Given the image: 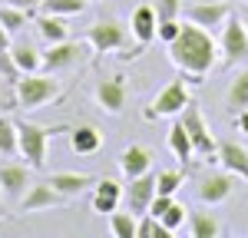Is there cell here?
Returning <instances> with one entry per match:
<instances>
[{
    "label": "cell",
    "mask_w": 248,
    "mask_h": 238,
    "mask_svg": "<svg viewBox=\"0 0 248 238\" xmlns=\"http://www.w3.org/2000/svg\"><path fill=\"white\" fill-rule=\"evenodd\" d=\"M123 202V185L116 178H99L93 189V212L106 215V212H116Z\"/></svg>",
    "instance_id": "obj_18"
},
{
    "label": "cell",
    "mask_w": 248,
    "mask_h": 238,
    "mask_svg": "<svg viewBox=\"0 0 248 238\" xmlns=\"http://www.w3.org/2000/svg\"><path fill=\"white\" fill-rule=\"evenodd\" d=\"M159 222H162V225H166L169 232H179V228L186 225V205H179V202H172L169 208H166V212L159 215Z\"/></svg>",
    "instance_id": "obj_32"
},
{
    "label": "cell",
    "mask_w": 248,
    "mask_h": 238,
    "mask_svg": "<svg viewBox=\"0 0 248 238\" xmlns=\"http://www.w3.org/2000/svg\"><path fill=\"white\" fill-rule=\"evenodd\" d=\"M86 40L96 53H113V50H126L129 46V27H123L119 20H96L86 30Z\"/></svg>",
    "instance_id": "obj_9"
},
{
    "label": "cell",
    "mask_w": 248,
    "mask_h": 238,
    "mask_svg": "<svg viewBox=\"0 0 248 238\" xmlns=\"http://www.w3.org/2000/svg\"><path fill=\"white\" fill-rule=\"evenodd\" d=\"M33 27H37L40 40H46V43H60V40L70 37V27H66L63 17H57V14H40V17L33 20Z\"/></svg>",
    "instance_id": "obj_23"
},
{
    "label": "cell",
    "mask_w": 248,
    "mask_h": 238,
    "mask_svg": "<svg viewBox=\"0 0 248 238\" xmlns=\"http://www.w3.org/2000/svg\"><path fill=\"white\" fill-rule=\"evenodd\" d=\"M179 119H182V126H186V133H189V139H192L195 156L215 159V152H218V142L212 139V129L205 126V116H202V109H199L192 99H189V106L179 113Z\"/></svg>",
    "instance_id": "obj_6"
},
{
    "label": "cell",
    "mask_w": 248,
    "mask_h": 238,
    "mask_svg": "<svg viewBox=\"0 0 248 238\" xmlns=\"http://www.w3.org/2000/svg\"><path fill=\"white\" fill-rule=\"evenodd\" d=\"M235 126H238V129H242V133L248 136V109H242V113H235Z\"/></svg>",
    "instance_id": "obj_39"
},
{
    "label": "cell",
    "mask_w": 248,
    "mask_h": 238,
    "mask_svg": "<svg viewBox=\"0 0 248 238\" xmlns=\"http://www.w3.org/2000/svg\"><path fill=\"white\" fill-rule=\"evenodd\" d=\"M30 189V165H20V162H7L0 165V195L20 202Z\"/></svg>",
    "instance_id": "obj_13"
},
{
    "label": "cell",
    "mask_w": 248,
    "mask_h": 238,
    "mask_svg": "<svg viewBox=\"0 0 248 238\" xmlns=\"http://www.w3.org/2000/svg\"><path fill=\"white\" fill-rule=\"evenodd\" d=\"M0 79H3L7 86H14L20 79V70H17V63H14V57H10V50L0 53Z\"/></svg>",
    "instance_id": "obj_34"
},
{
    "label": "cell",
    "mask_w": 248,
    "mask_h": 238,
    "mask_svg": "<svg viewBox=\"0 0 248 238\" xmlns=\"http://www.w3.org/2000/svg\"><path fill=\"white\" fill-rule=\"evenodd\" d=\"M155 195V172H142L136 178H126V189H123V202L133 215H146L149 212V202Z\"/></svg>",
    "instance_id": "obj_11"
},
{
    "label": "cell",
    "mask_w": 248,
    "mask_h": 238,
    "mask_svg": "<svg viewBox=\"0 0 248 238\" xmlns=\"http://www.w3.org/2000/svg\"><path fill=\"white\" fill-rule=\"evenodd\" d=\"M186 182V172L182 169H159L155 172V192H166V195H175Z\"/></svg>",
    "instance_id": "obj_30"
},
{
    "label": "cell",
    "mask_w": 248,
    "mask_h": 238,
    "mask_svg": "<svg viewBox=\"0 0 248 238\" xmlns=\"http://www.w3.org/2000/svg\"><path fill=\"white\" fill-rule=\"evenodd\" d=\"M218 53H222V66H238V63H248V27L242 17L232 14L222 30H218Z\"/></svg>",
    "instance_id": "obj_4"
},
{
    "label": "cell",
    "mask_w": 248,
    "mask_h": 238,
    "mask_svg": "<svg viewBox=\"0 0 248 238\" xmlns=\"http://www.w3.org/2000/svg\"><path fill=\"white\" fill-rule=\"evenodd\" d=\"M169 46V60L179 66V73H199V76H209L212 66L218 63V43L212 40L209 30H202L199 23L186 20L179 37L166 43Z\"/></svg>",
    "instance_id": "obj_1"
},
{
    "label": "cell",
    "mask_w": 248,
    "mask_h": 238,
    "mask_svg": "<svg viewBox=\"0 0 248 238\" xmlns=\"http://www.w3.org/2000/svg\"><path fill=\"white\" fill-rule=\"evenodd\" d=\"M225 109H229L232 116L242 113V109H248V70H242V73L232 76L229 89H225Z\"/></svg>",
    "instance_id": "obj_21"
},
{
    "label": "cell",
    "mask_w": 248,
    "mask_h": 238,
    "mask_svg": "<svg viewBox=\"0 0 248 238\" xmlns=\"http://www.w3.org/2000/svg\"><path fill=\"white\" fill-rule=\"evenodd\" d=\"M57 133H70L66 126H40V122H27L17 119V152L27 159L30 169H43L46 165V146Z\"/></svg>",
    "instance_id": "obj_2"
},
{
    "label": "cell",
    "mask_w": 248,
    "mask_h": 238,
    "mask_svg": "<svg viewBox=\"0 0 248 238\" xmlns=\"http://www.w3.org/2000/svg\"><path fill=\"white\" fill-rule=\"evenodd\" d=\"M169 149H172V156L179 159V162H189V159L195 156L192 139H189V133H186V126H182L179 116H175V122H172V129H169Z\"/></svg>",
    "instance_id": "obj_24"
},
{
    "label": "cell",
    "mask_w": 248,
    "mask_h": 238,
    "mask_svg": "<svg viewBox=\"0 0 248 238\" xmlns=\"http://www.w3.org/2000/svg\"><path fill=\"white\" fill-rule=\"evenodd\" d=\"M99 146H103V136H99L96 126H77V129H70V149L77 156H93V152H99Z\"/></svg>",
    "instance_id": "obj_20"
},
{
    "label": "cell",
    "mask_w": 248,
    "mask_h": 238,
    "mask_svg": "<svg viewBox=\"0 0 248 238\" xmlns=\"http://www.w3.org/2000/svg\"><path fill=\"white\" fill-rule=\"evenodd\" d=\"M215 159H218L222 169H229L232 176H238L242 182H248V149H245V146H238V142L225 139V142H218Z\"/></svg>",
    "instance_id": "obj_15"
},
{
    "label": "cell",
    "mask_w": 248,
    "mask_h": 238,
    "mask_svg": "<svg viewBox=\"0 0 248 238\" xmlns=\"http://www.w3.org/2000/svg\"><path fill=\"white\" fill-rule=\"evenodd\" d=\"M155 17L159 20H179L182 17V7H186V0H155Z\"/></svg>",
    "instance_id": "obj_33"
},
{
    "label": "cell",
    "mask_w": 248,
    "mask_h": 238,
    "mask_svg": "<svg viewBox=\"0 0 248 238\" xmlns=\"http://www.w3.org/2000/svg\"><path fill=\"white\" fill-rule=\"evenodd\" d=\"M235 185H238V176H232L229 169H222V172L209 169V172H202L195 178V198L202 205H218L235 192Z\"/></svg>",
    "instance_id": "obj_7"
},
{
    "label": "cell",
    "mask_w": 248,
    "mask_h": 238,
    "mask_svg": "<svg viewBox=\"0 0 248 238\" xmlns=\"http://www.w3.org/2000/svg\"><path fill=\"white\" fill-rule=\"evenodd\" d=\"M0 156H17V119L0 113Z\"/></svg>",
    "instance_id": "obj_28"
},
{
    "label": "cell",
    "mask_w": 248,
    "mask_h": 238,
    "mask_svg": "<svg viewBox=\"0 0 248 238\" xmlns=\"http://www.w3.org/2000/svg\"><path fill=\"white\" fill-rule=\"evenodd\" d=\"M179 30H182V20H159V30H155V37L162 40V43H172V40L179 37Z\"/></svg>",
    "instance_id": "obj_35"
},
{
    "label": "cell",
    "mask_w": 248,
    "mask_h": 238,
    "mask_svg": "<svg viewBox=\"0 0 248 238\" xmlns=\"http://www.w3.org/2000/svg\"><path fill=\"white\" fill-rule=\"evenodd\" d=\"M10 103H17V99H14V96H10V93H7V83L0 79V113H3V109H7Z\"/></svg>",
    "instance_id": "obj_37"
},
{
    "label": "cell",
    "mask_w": 248,
    "mask_h": 238,
    "mask_svg": "<svg viewBox=\"0 0 248 238\" xmlns=\"http://www.w3.org/2000/svg\"><path fill=\"white\" fill-rule=\"evenodd\" d=\"M10 37H14V33L0 23V53H3V50H10Z\"/></svg>",
    "instance_id": "obj_38"
},
{
    "label": "cell",
    "mask_w": 248,
    "mask_h": 238,
    "mask_svg": "<svg viewBox=\"0 0 248 238\" xmlns=\"http://www.w3.org/2000/svg\"><path fill=\"white\" fill-rule=\"evenodd\" d=\"M30 20H33V10H20V7H10V3L0 7V23H3L10 33H20Z\"/></svg>",
    "instance_id": "obj_27"
},
{
    "label": "cell",
    "mask_w": 248,
    "mask_h": 238,
    "mask_svg": "<svg viewBox=\"0 0 248 238\" xmlns=\"http://www.w3.org/2000/svg\"><path fill=\"white\" fill-rule=\"evenodd\" d=\"M155 30H159V17H155L153 3H139L133 10V20H129V33L136 37L139 46H149L155 40Z\"/></svg>",
    "instance_id": "obj_14"
},
{
    "label": "cell",
    "mask_w": 248,
    "mask_h": 238,
    "mask_svg": "<svg viewBox=\"0 0 248 238\" xmlns=\"http://www.w3.org/2000/svg\"><path fill=\"white\" fill-rule=\"evenodd\" d=\"M153 169V152L146 149V146H126L123 149V156H119V172L126 178H136L142 176V172H149Z\"/></svg>",
    "instance_id": "obj_17"
},
{
    "label": "cell",
    "mask_w": 248,
    "mask_h": 238,
    "mask_svg": "<svg viewBox=\"0 0 248 238\" xmlns=\"http://www.w3.org/2000/svg\"><path fill=\"white\" fill-rule=\"evenodd\" d=\"M3 3H10V7H20V10H37L40 0H3Z\"/></svg>",
    "instance_id": "obj_36"
},
{
    "label": "cell",
    "mask_w": 248,
    "mask_h": 238,
    "mask_svg": "<svg viewBox=\"0 0 248 238\" xmlns=\"http://www.w3.org/2000/svg\"><path fill=\"white\" fill-rule=\"evenodd\" d=\"M189 83H186V76L179 73L175 79H169L159 93H155V99L149 103V109L142 113L146 119H166V116H179L186 106H189Z\"/></svg>",
    "instance_id": "obj_5"
},
{
    "label": "cell",
    "mask_w": 248,
    "mask_h": 238,
    "mask_svg": "<svg viewBox=\"0 0 248 238\" xmlns=\"http://www.w3.org/2000/svg\"><path fill=\"white\" fill-rule=\"evenodd\" d=\"M242 20H245V27H248V17H242Z\"/></svg>",
    "instance_id": "obj_41"
},
{
    "label": "cell",
    "mask_w": 248,
    "mask_h": 238,
    "mask_svg": "<svg viewBox=\"0 0 248 238\" xmlns=\"http://www.w3.org/2000/svg\"><path fill=\"white\" fill-rule=\"evenodd\" d=\"M10 57H14L20 73H37V70H43V53H40L33 43H10Z\"/></svg>",
    "instance_id": "obj_22"
},
{
    "label": "cell",
    "mask_w": 248,
    "mask_h": 238,
    "mask_svg": "<svg viewBox=\"0 0 248 238\" xmlns=\"http://www.w3.org/2000/svg\"><path fill=\"white\" fill-rule=\"evenodd\" d=\"M60 192L50 185V182H30V189H27V195L20 198V212H43V208H53L60 205Z\"/></svg>",
    "instance_id": "obj_16"
},
{
    "label": "cell",
    "mask_w": 248,
    "mask_h": 238,
    "mask_svg": "<svg viewBox=\"0 0 248 238\" xmlns=\"http://www.w3.org/2000/svg\"><path fill=\"white\" fill-rule=\"evenodd\" d=\"M136 225H139V215H133L129 208L126 212H109V232L116 238H136Z\"/></svg>",
    "instance_id": "obj_26"
},
{
    "label": "cell",
    "mask_w": 248,
    "mask_h": 238,
    "mask_svg": "<svg viewBox=\"0 0 248 238\" xmlns=\"http://www.w3.org/2000/svg\"><path fill=\"white\" fill-rule=\"evenodd\" d=\"M169 235L172 232L155 215H149V212L139 218V225H136V238H169Z\"/></svg>",
    "instance_id": "obj_31"
},
{
    "label": "cell",
    "mask_w": 248,
    "mask_h": 238,
    "mask_svg": "<svg viewBox=\"0 0 248 238\" xmlns=\"http://www.w3.org/2000/svg\"><path fill=\"white\" fill-rule=\"evenodd\" d=\"M90 40L79 43V40H60V43H50L46 53H43V70L46 73H57V70H70V66H79L83 60L90 57Z\"/></svg>",
    "instance_id": "obj_8"
},
{
    "label": "cell",
    "mask_w": 248,
    "mask_h": 238,
    "mask_svg": "<svg viewBox=\"0 0 248 238\" xmlns=\"http://www.w3.org/2000/svg\"><path fill=\"white\" fill-rule=\"evenodd\" d=\"M43 14H57V17H73L86 10V0H40Z\"/></svg>",
    "instance_id": "obj_29"
},
{
    "label": "cell",
    "mask_w": 248,
    "mask_h": 238,
    "mask_svg": "<svg viewBox=\"0 0 248 238\" xmlns=\"http://www.w3.org/2000/svg\"><path fill=\"white\" fill-rule=\"evenodd\" d=\"M182 14H186V20L199 23L202 30L218 33V30H222V23L232 17V7L225 3V0H202V3H186V7H182Z\"/></svg>",
    "instance_id": "obj_10"
},
{
    "label": "cell",
    "mask_w": 248,
    "mask_h": 238,
    "mask_svg": "<svg viewBox=\"0 0 248 238\" xmlns=\"http://www.w3.org/2000/svg\"><path fill=\"white\" fill-rule=\"evenodd\" d=\"M0 198H3V195H0Z\"/></svg>",
    "instance_id": "obj_42"
},
{
    "label": "cell",
    "mask_w": 248,
    "mask_h": 238,
    "mask_svg": "<svg viewBox=\"0 0 248 238\" xmlns=\"http://www.w3.org/2000/svg\"><path fill=\"white\" fill-rule=\"evenodd\" d=\"M222 232L218 218L212 212H189V235L192 238H215Z\"/></svg>",
    "instance_id": "obj_25"
},
{
    "label": "cell",
    "mask_w": 248,
    "mask_h": 238,
    "mask_svg": "<svg viewBox=\"0 0 248 238\" xmlns=\"http://www.w3.org/2000/svg\"><path fill=\"white\" fill-rule=\"evenodd\" d=\"M189 3H202V0H189Z\"/></svg>",
    "instance_id": "obj_40"
},
{
    "label": "cell",
    "mask_w": 248,
    "mask_h": 238,
    "mask_svg": "<svg viewBox=\"0 0 248 238\" xmlns=\"http://www.w3.org/2000/svg\"><path fill=\"white\" fill-rule=\"evenodd\" d=\"M126 99H129V86L123 76H113V79H99L96 83V103L103 106V113L109 116H119L126 109Z\"/></svg>",
    "instance_id": "obj_12"
},
{
    "label": "cell",
    "mask_w": 248,
    "mask_h": 238,
    "mask_svg": "<svg viewBox=\"0 0 248 238\" xmlns=\"http://www.w3.org/2000/svg\"><path fill=\"white\" fill-rule=\"evenodd\" d=\"M50 185L57 189L60 195H83L90 185H96V178L93 176H86V172H53L50 176Z\"/></svg>",
    "instance_id": "obj_19"
},
{
    "label": "cell",
    "mask_w": 248,
    "mask_h": 238,
    "mask_svg": "<svg viewBox=\"0 0 248 238\" xmlns=\"http://www.w3.org/2000/svg\"><path fill=\"white\" fill-rule=\"evenodd\" d=\"M57 96H60V79L46 70L20 73V79L14 83V99H17L20 109H40Z\"/></svg>",
    "instance_id": "obj_3"
}]
</instances>
